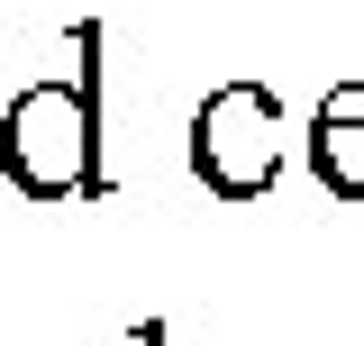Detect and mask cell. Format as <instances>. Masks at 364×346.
<instances>
[{
    "instance_id": "6da1fadb",
    "label": "cell",
    "mask_w": 364,
    "mask_h": 346,
    "mask_svg": "<svg viewBox=\"0 0 364 346\" xmlns=\"http://www.w3.org/2000/svg\"><path fill=\"white\" fill-rule=\"evenodd\" d=\"M73 55V83H28L0 110V173L28 192V201H100L109 173H100V28L64 37Z\"/></svg>"
},
{
    "instance_id": "3957f363",
    "label": "cell",
    "mask_w": 364,
    "mask_h": 346,
    "mask_svg": "<svg viewBox=\"0 0 364 346\" xmlns=\"http://www.w3.org/2000/svg\"><path fill=\"white\" fill-rule=\"evenodd\" d=\"M310 164L337 201H364V83H328L310 110Z\"/></svg>"
},
{
    "instance_id": "7a4b0ae2",
    "label": "cell",
    "mask_w": 364,
    "mask_h": 346,
    "mask_svg": "<svg viewBox=\"0 0 364 346\" xmlns=\"http://www.w3.org/2000/svg\"><path fill=\"white\" fill-rule=\"evenodd\" d=\"M282 155H291V119H282V100L264 83H219L191 110V173H200V192L264 201Z\"/></svg>"
},
{
    "instance_id": "277c9868",
    "label": "cell",
    "mask_w": 364,
    "mask_h": 346,
    "mask_svg": "<svg viewBox=\"0 0 364 346\" xmlns=\"http://www.w3.org/2000/svg\"><path fill=\"white\" fill-rule=\"evenodd\" d=\"M136 346H164V319H146V328H136Z\"/></svg>"
}]
</instances>
